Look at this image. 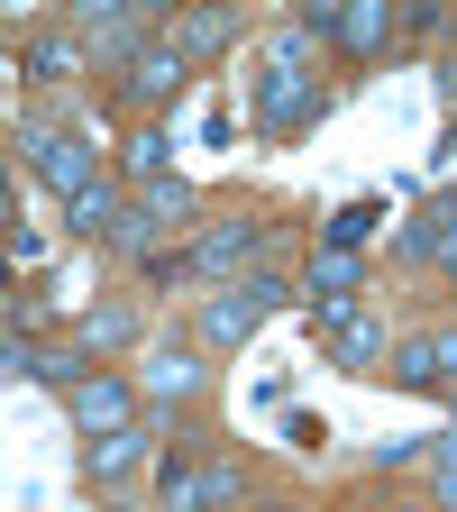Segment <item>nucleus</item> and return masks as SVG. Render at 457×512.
I'll return each instance as SVG.
<instances>
[{"instance_id":"obj_1","label":"nucleus","mask_w":457,"mask_h":512,"mask_svg":"<svg viewBox=\"0 0 457 512\" xmlns=\"http://www.w3.org/2000/svg\"><path fill=\"white\" fill-rule=\"evenodd\" d=\"M302 37H275V55H266V83H256V119H266V128H293V119L320 110V83L302 74Z\"/></svg>"},{"instance_id":"obj_2","label":"nucleus","mask_w":457,"mask_h":512,"mask_svg":"<svg viewBox=\"0 0 457 512\" xmlns=\"http://www.w3.org/2000/svg\"><path fill=\"white\" fill-rule=\"evenodd\" d=\"M229 494H238V467H229V458H211V467L165 458V467H156V503H165V512H220Z\"/></svg>"},{"instance_id":"obj_3","label":"nucleus","mask_w":457,"mask_h":512,"mask_svg":"<svg viewBox=\"0 0 457 512\" xmlns=\"http://www.w3.org/2000/svg\"><path fill=\"white\" fill-rule=\"evenodd\" d=\"M28 156H37V174H46V183H64V202L101 183V165H92V147L74 138V128H28Z\"/></svg>"},{"instance_id":"obj_4","label":"nucleus","mask_w":457,"mask_h":512,"mask_svg":"<svg viewBox=\"0 0 457 512\" xmlns=\"http://www.w3.org/2000/svg\"><path fill=\"white\" fill-rule=\"evenodd\" d=\"M448 366H457V330H430V339H412V348L394 357V384L430 394V384H448Z\"/></svg>"},{"instance_id":"obj_5","label":"nucleus","mask_w":457,"mask_h":512,"mask_svg":"<svg viewBox=\"0 0 457 512\" xmlns=\"http://www.w3.org/2000/svg\"><path fill=\"white\" fill-rule=\"evenodd\" d=\"M320 339H330L339 366H375V357H384V330H375L366 311H320Z\"/></svg>"},{"instance_id":"obj_6","label":"nucleus","mask_w":457,"mask_h":512,"mask_svg":"<svg viewBox=\"0 0 457 512\" xmlns=\"http://www.w3.org/2000/svg\"><path fill=\"white\" fill-rule=\"evenodd\" d=\"M128 403H138V394H128L119 375H92V384H74V421H83V430H128Z\"/></svg>"},{"instance_id":"obj_7","label":"nucleus","mask_w":457,"mask_h":512,"mask_svg":"<svg viewBox=\"0 0 457 512\" xmlns=\"http://www.w3.org/2000/svg\"><path fill=\"white\" fill-rule=\"evenodd\" d=\"M183 83V46H138V55H128V92H138V101H165Z\"/></svg>"},{"instance_id":"obj_8","label":"nucleus","mask_w":457,"mask_h":512,"mask_svg":"<svg viewBox=\"0 0 457 512\" xmlns=\"http://www.w3.org/2000/svg\"><path fill=\"white\" fill-rule=\"evenodd\" d=\"M119 220H128L119 183H92V192H74V229H83V238H119Z\"/></svg>"},{"instance_id":"obj_9","label":"nucleus","mask_w":457,"mask_h":512,"mask_svg":"<svg viewBox=\"0 0 457 512\" xmlns=\"http://www.w3.org/2000/svg\"><path fill=\"white\" fill-rule=\"evenodd\" d=\"M311 293H320V311H348V293H357V256H320V266H311Z\"/></svg>"},{"instance_id":"obj_10","label":"nucleus","mask_w":457,"mask_h":512,"mask_svg":"<svg viewBox=\"0 0 457 512\" xmlns=\"http://www.w3.org/2000/svg\"><path fill=\"white\" fill-rule=\"evenodd\" d=\"M138 458H147V439H138V430H110V439H92V476H101V485H110V476H128Z\"/></svg>"},{"instance_id":"obj_11","label":"nucleus","mask_w":457,"mask_h":512,"mask_svg":"<svg viewBox=\"0 0 457 512\" xmlns=\"http://www.w3.org/2000/svg\"><path fill=\"white\" fill-rule=\"evenodd\" d=\"M375 220H384V202H348V211L330 220V256H348V247H366V238H375Z\"/></svg>"},{"instance_id":"obj_12","label":"nucleus","mask_w":457,"mask_h":512,"mask_svg":"<svg viewBox=\"0 0 457 512\" xmlns=\"http://www.w3.org/2000/svg\"><path fill=\"white\" fill-rule=\"evenodd\" d=\"M165 156H174L165 128H138V138H128V174H138V183H165Z\"/></svg>"},{"instance_id":"obj_13","label":"nucleus","mask_w":457,"mask_h":512,"mask_svg":"<svg viewBox=\"0 0 457 512\" xmlns=\"http://www.w3.org/2000/svg\"><path fill=\"white\" fill-rule=\"evenodd\" d=\"M19 74H37V83H64V74H74V46H64V37H37V46L19 55Z\"/></svg>"},{"instance_id":"obj_14","label":"nucleus","mask_w":457,"mask_h":512,"mask_svg":"<svg viewBox=\"0 0 457 512\" xmlns=\"http://www.w3.org/2000/svg\"><path fill=\"white\" fill-rule=\"evenodd\" d=\"M192 384H202V366H192L183 348H165V357L147 366V394H192Z\"/></svg>"},{"instance_id":"obj_15","label":"nucleus","mask_w":457,"mask_h":512,"mask_svg":"<svg viewBox=\"0 0 457 512\" xmlns=\"http://www.w3.org/2000/svg\"><path fill=\"white\" fill-rule=\"evenodd\" d=\"M384 28H394V19H384V10H339V46H384Z\"/></svg>"},{"instance_id":"obj_16","label":"nucleus","mask_w":457,"mask_h":512,"mask_svg":"<svg viewBox=\"0 0 457 512\" xmlns=\"http://www.w3.org/2000/svg\"><path fill=\"white\" fill-rule=\"evenodd\" d=\"M138 211L165 229V220H183V211H192V192H183V183H147V192H138Z\"/></svg>"},{"instance_id":"obj_17","label":"nucleus","mask_w":457,"mask_h":512,"mask_svg":"<svg viewBox=\"0 0 457 512\" xmlns=\"http://www.w3.org/2000/svg\"><path fill=\"white\" fill-rule=\"evenodd\" d=\"M37 375H46V384H74V375H83V348H37Z\"/></svg>"},{"instance_id":"obj_18","label":"nucleus","mask_w":457,"mask_h":512,"mask_svg":"<svg viewBox=\"0 0 457 512\" xmlns=\"http://www.w3.org/2000/svg\"><path fill=\"white\" fill-rule=\"evenodd\" d=\"M439 503H448V512H457V467H439Z\"/></svg>"},{"instance_id":"obj_19","label":"nucleus","mask_w":457,"mask_h":512,"mask_svg":"<svg viewBox=\"0 0 457 512\" xmlns=\"http://www.w3.org/2000/svg\"><path fill=\"white\" fill-rule=\"evenodd\" d=\"M266 512H293V503H266Z\"/></svg>"},{"instance_id":"obj_20","label":"nucleus","mask_w":457,"mask_h":512,"mask_svg":"<svg viewBox=\"0 0 457 512\" xmlns=\"http://www.w3.org/2000/svg\"><path fill=\"white\" fill-rule=\"evenodd\" d=\"M448 266H457V256H448Z\"/></svg>"}]
</instances>
